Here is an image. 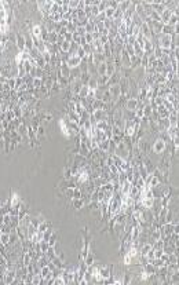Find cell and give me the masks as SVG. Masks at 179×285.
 <instances>
[{"mask_svg": "<svg viewBox=\"0 0 179 285\" xmlns=\"http://www.w3.org/2000/svg\"><path fill=\"white\" fill-rule=\"evenodd\" d=\"M81 58H79L77 55H69L68 54V57H66V59H65V63H66V66H68L69 69H76V68H80V65H81Z\"/></svg>", "mask_w": 179, "mask_h": 285, "instance_id": "1", "label": "cell"}, {"mask_svg": "<svg viewBox=\"0 0 179 285\" xmlns=\"http://www.w3.org/2000/svg\"><path fill=\"white\" fill-rule=\"evenodd\" d=\"M172 34H160L158 36V47L160 48H170L172 46Z\"/></svg>", "mask_w": 179, "mask_h": 285, "instance_id": "2", "label": "cell"}, {"mask_svg": "<svg viewBox=\"0 0 179 285\" xmlns=\"http://www.w3.org/2000/svg\"><path fill=\"white\" fill-rule=\"evenodd\" d=\"M165 149H167L165 139H163V138H157V139L155 141V143H153V152H155L156 154H161V153L165 152Z\"/></svg>", "mask_w": 179, "mask_h": 285, "instance_id": "3", "label": "cell"}, {"mask_svg": "<svg viewBox=\"0 0 179 285\" xmlns=\"http://www.w3.org/2000/svg\"><path fill=\"white\" fill-rule=\"evenodd\" d=\"M139 106V101H138V98H128L127 99V102H125V109L128 112H135L136 110V108Z\"/></svg>", "mask_w": 179, "mask_h": 285, "instance_id": "4", "label": "cell"}, {"mask_svg": "<svg viewBox=\"0 0 179 285\" xmlns=\"http://www.w3.org/2000/svg\"><path fill=\"white\" fill-rule=\"evenodd\" d=\"M41 32H43V26H41V25L36 24V25L32 26V37H34V39H40Z\"/></svg>", "mask_w": 179, "mask_h": 285, "instance_id": "5", "label": "cell"}, {"mask_svg": "<svg viewBox=\"0 0 179 285\" xmlns=\"http://www.w3.org/2000/svg\"><path fill=\"white\" fill-rule=\"evenodd\" d=\"M17 47L19 48V53H22V51H25L26 50V46H25V37L22 36L21 33H17Z\"/></svg>", "mask_w": 179, "mask_h": 285, "instance_id": "6", "label": "cell"}, {"mask_svg": "<svg viewBox=\"0 0 179 285\" xmlns=\"http://www.w3.org/2000/svg\"><path fill=\"white\" fill-rule=\"evenodd\" d=\"M87 87H88L90 90H93V91H96L98 90V87H99V84H98V77H91L88 80V83H87Z\"/></svg>", "mask_w": 179, "mask_h": 285, "instance_id": "7", "label": "cell"}, {"mask_svg": "<svg viewBox=\"0 0 179 285\" xmlns=\"http://www.w3.org/2000/svg\"><path fill=\"white\" fill-rule=\"evenodd\" d=\"M99 276H101L102 278H109V277H112V274H110V269H109L108 266H102V267H99Z\"/></svg>", "mask_w": 179, "mask_h": 285, "instance_id": "8", "label": "cell"}, {"mask_svg": "<svg viewBox=\"0 0 179 285\" xmlns=\"http://www.w3.org/2000/svg\"><path fill=\"white\" fill-rule=\"evenodd\" d=\"M44 84L43 79L41 77H33V80H32V87H33V90H39V88H41Z\"/></svg>", "mask_w": 179, "mask_h": 285, "instance_id": "9", "label": "cell"}, {"mask_svg": "<svg viewBox=\"0 0 179 285\" xmlns=\"http://www.w3.org/2000/svg\"><path fill=\"white\" fill-rule=\"evenodd\" d=\"M0 244L4 247L10 245V233H0Z\"/></svg>", "mask_w": 179, "mask_h": 285, "instance_id": "10", "label": "cell"}, {"mask_svg": "<svg viewBox=\"0 0 179 285\" xmlns=\"http://www.w3.org/2000/svg\"><path fill=\"white\" fill-rule=\"evenodd\" d=\"M153 248V244H150V242H146V244L142 245V248H141V255H142L143 257L146 256V255L150 252V249Z\"/></svg>", "mask_w": 179, "mask_h": 285, "instance_id": "11", "label": "cell"}, {"mask_svg": "<svg viewBox=\"0 0 179 285\" xmlns=\"http://www.w3.org/2000/svg\"><path fill=\"white\" fill-rule=\"evenodd\" d=\"M19 204H21V200H19L18 194H17V193H14V194H12L11 201H10V207L15 208V207H19Z\"/></svg>", "mask_w": 179, "mask_h": 285, "instance_id": "12", "label": "cell"}, {"mask_svg": "<svg viewBox=\"0 0 179 285\" xmlns=\"http://www.w3.org/2000/svg\"><path fill=\"white\" fill-rule=\"evenodd\" d=\"M88 87H87V86H81V88H80V90H79V94H77V95H79V98H80V99H84V98H87V95H88Z\"/></svg>", "mask_w": 179, "mask_h": 285, "instance_id": "13", "label": "cell"}, {"mask_svg": "<svg viewBox=\"0 0 179 285\" xmlns=\"http://www.w3.org/2000/svg\"><path fill=\"white\" fill-rule=\"evenodd\" d=\"M96 72H98V76H103L106 73V61L101 62L98 66H96Z\"/></svg>", "mask_w": 179, "mask_h": 285, "instance_id": "14", "label": "cell"}, {"mask_svg": "<svg viewBox=\"0 0 179 285\" xmlns=\"http://www.w3.org/2000/svg\"><path fill=\"white\" fill-rule=\"evenodd\" d=\"M47 230H48V225H47L46 220H43V222L39 223V226H37V232L44 233V232H47Z\"/></svg>", "mask_w": 179, "mask_h": 285, "instance_id": "15", "label": "cell"}, {"mask_svg": "<svg viewBox=\"0 0 179 285\" xmlns=\"http://www.w3.org/2000/svg\"><path fill=\"white\" fill-rule=\"evenodd\" d=\"M151 237H153V240H155V241H157V240L161 238V229H160V227H156L155 232H153V234H151Z\"/></svg>", "mask_w": 179, "mask_h": 285, "instance_id": "16", "label": "cell"}, {"mask_svg": "<svg viewBox=\"0 0 179 285\" xmlns=\"http://www.w3.org/2000/svg\"><path fill=\"white\" fill-rule=\"evenodd\" d=\"M59 124H61L62 132L65 134L66 136H69V132H70V130H69V128H68V127H66V125H65V121H63V120H61V123H59Z\"/></svg>", "mask_w": 179, "mask_h": 285, "instance_id": "17", "label": "cell"}, {"mask_svg": "<svg viewBox=\"0 0 179 285\" xmlns=\"http://www.w3.org/2000/svg\"><path fill=\"white\" fill-rule=\"evenodd\" d=\"M83 196H81V190L79 189V187H74L73 189V197L72 198H81Z\"/></svg>", "mask_w": 179, "mask_h": 285, "instance_id": "18", "label": "cell"}, {"mask_svg": "<svg viewBox=\"0 0 179 285\" xmlns=\"http://www.w3.org/2000/svg\"><path fill=\"white\" fill-rule=\"evenodd\" d=\"M73 189L74 187H66V190H65V194L68 196V197H73Z\"/></svg>", "mask_w": 179, "mask_h": 285, "instance_id": "19", "label": "cell"}, {"mask_svg": "<svg viewBox=\"0 0 179 285\" xmlns=\"http://www.w3.org/2000/svg\"><path fill=\"white\" fill-rule=\"evenodd\" d=\"M124 263H125V264H131V263H132V257H131L128 254H127L125 257H124Z\"/></svg>", "mask_w": 179, "mask_h": 285, "instance_id": "20", "label": "cell"}, {"mask_svg": "<svg viewBox=\"0 0 179 285\" xmlns=\"http://www.w3.org/2000/svg\"><path fill=\"white\" fill-rule=\"evenodd\" d=\"M37 135H39V136H41V135H44V128L43 127H41V125H40V127H39V128H37Z\"/></svg>", "mask_w": 179, "mask_h": 285, "instance_id": "21", "label": "cell"}, {"mask_svg": "<svg viewBox=\"0 0 179 285\" xmlns=\"http://www.w3.org/2000/svg\"><path fill=\"white\" fill-rule=\"evenodd\" d=\"M0 116H2V110H0Z\"/></svg>", "mask_w": 179, "mask_h": 285, "instance_id": "22", "label": "cell"}]
</instances>
